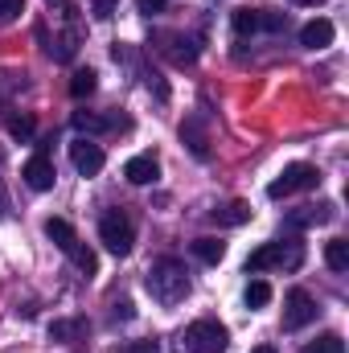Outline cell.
<instances>
[{"label": "cell", "mask_w": 349, "mask_h": 353, "mask_svg": "<svg viewBox=\"0 0 349 353\" xmlns=\"http://www.w3.org/2000/svg\"><path fill=\"white\" fill-rule=\"evenodd\" d=\"M226 345H230V333L218 321H193L177 337V353H226Z\"/></svg>", "instance_id": "obj_3"}, {"label": "cell", "mask_w": 349, "mask_h": 353, "mask_svg": "<svg viewBox=\"0 0 349 353\" xmlns=\"http://www.w3.org/2000/svg\"><path fill=\"white\" fill-rule=\"evenodd\" d=\"M193 255L201 259V263H222V255H226V243H218V239H197L193 243Z\"/></svg>", "instance_id": "obj_17"}, {"label": "cell", "mask_w": 349, "mask_h": 353, "mask_svg": "<svg viewBox=\"0 0 349 353\" xmlns=\"http://www.w3.org/2000/svg\"><path fill=\"white\" fill-rule=\"evenodd\" d=\"M165 4H169V0H136V8H140L144 17H161V12H165Z\"/></svg>", "instance_id": "obj_28"}, {"label": "cell", "mask_w": 349, "mask_h": 353, "mask_svg": "<svg viewBox=\"0 0 349 353\" xmlns=\"http://www.w3.org/2000/svg\"><path fill=\"white\" fill-rule=\"evenodd\" d=\"M292 4H304V0H292Z\"/></svg>", "instance_id": "obj_32"}, {"label": "cell", "mask_w": 349, "mask_h": 353, "mask_svg": "<svg viewBox=\"0 0 349 353\" xmlns=\"http://www.w3.org/2000/svg\"><path fill=\"white\" fill-rule=\"evenodd\" d=\"M8 214V193H4V181H0V218Z\"/></svg>", "instance_id": "obj_30"}, {"label": "cell", "mask_w": 349, "mask_h": 353, "mask_svg": "<svg viewBox=\"0 0 349 353\" xmlns=\"http://www.w3.org/2000/svg\"><path fill=\"white\" fill-rule=\"evenodd\" d=\"M300 263H304V243L279 239V243H263L259 251H251L247 271H300Z\"/></svg>", "instance_id": "obj_2"}, {"label": "cell", "mask_w": 349, "mask_h": 353, "mask_svg": "<svg viewBox=\"0 0 349 353\" xmlns=\"http://www.w3.org/2000/svg\"><path fill=\"white\" fill-rule=\"evenodd\" d=\"M87 333H90V325L83 316H70V321H54V325H50V337H54V341H66V345L87 341Z\"/></svg>", "instance_id": "obj_14"}, {"label": "cell", "mask_w": 349, "mask_h": 353, "mask_svg": "<svg viewBox=\"0 0 349 353\" xmlns=\"http://www.w3.org/2000/svg\"><path fill=\"white\" fill-rule=\"evenodd\" d=\"M123 176H128L132 185H152V181L161 176V161H157V152H140V157H132V161L123 165Z\"/></svg>", "instance_id": "obj_11"}, {"label": "cell", "mask_w": 349, "mask_h": 353, "mask_svg": "<svg viewBox=\"0 0 349 353\" xmlns=\"http://www.w3.org/2000/svg\"><path fill=\"white\" fill-rule=\"evenodd\" d=\"M94 87H99V74H94V70H79V74L70 79V94H74V99L94 94Z\"/></svg>", "instance_id": "obj_22"}, {"label": "cell", "mask_w": 349, "mask_h": 353, "mask_svg": "<svg viewBox=\"0 0 349 353\" xmlns=\"http://www.w3.org/2000/svg\"><path fill=\"white\" fill-rule=\"evenodd\" d=\"M103 161H107V157H103V148H99L90 136H79V140L70 144V165H74L83 176H94L99 169H103Z\"/></svg>", "instance_id": "obj_9"}, {"label": "cell", "mask_w": 349, "mask_h": 353, "mask_svg": "<svg viewBox=\"0 0 349 353\" xmlns=\"http://www.w3.org/2000/svg\"><path fill=\"white\" fill-rule=\"evenodd\" d=\"M46 239H50L58 251H70V247L79 243V234H74V226H70L66 218H50V222H46Z\"/></svg>", "instance_id": "obj_16"}, {"label": "cell", "mask_w": 349, "mask_h": 353, "mask_svg": "<svg viewBox=\"0 0 349 353\" xmlns=\"http://www.w3.org/2000/svg\"><path fill=\"white\" fill-rule=\"evenodd\" d=\"M321 185V169H312V165H288L283 173L275 176L271 185H267V197H292V193H304V189H317Z\"/></svg>", "instance_id": "obj_5"}, {"label": "cell", "mask_w": 349, "mask_h": 353, "mask_svg": "<svg viewBox=\"0 0 349 353\" xmlns=\"http://www.w3.org/2000/svg\"><path fill=\"white\" fill-rule=\"evenodd\" d=\"M251 353H275V350H271V345H259V350H251Z\"/></svg>", "instance_id": "obj_31"}, {"label": "cell", "mask_w": 349, "mask_h": 353, "mask_svg": "<svg viewBox=\"0 0 349 353\" xmlns=\"http://www.w3.org/2000/svg\"><path fill=\"white\" fill-rule=\"evenodd\" d=\"M119 316H123V321H132V304H128V300H123V304H115V321H119Z\"/></svg>", "instance_id": "obj_29"}, {"label": "cell", "mask_w": 349, "mask_h": 353, "mask_svg": "<svg viewBox=\"0 0 349 353\" xmlns=\"http://www.w3.org/2000/svg\"><path fill=\"white\" fill-rule=\"evenodd\" d=\"M25 12V0H0V21H17Z\"/></svg>", "instance_id": "obj_26"}, {"label": "cell", "mask_w": 349, "mask_h": 353, "mask_svg": "<svg viewBox=\"0 0 349 353\" xmlns=\"http://www.w3.org/2000/svg\"><path fill=\"white\" fill-rule=\"evenodd\" d=\"M144 288L152 292L157 304L173 308V304H181L189 296V271H185L181 259H157L148 267V275H144Z\"/></svg>", "instance_id": "obj_1"}, {"label": "cell", "mask_w": 349, "mask_h": 353, "mask_svg": "<svg viewBox=\"0 0 349 353\" xmlns=\"http://www.w3.org/2000/svg\"><path fill=\"white\" fill-rule=\"evenodd\" d=\"M99 243L111 251V255H132V247H136V226H132V218L123 214V210H107L103 218H99Z\"/></svg>", "instance_id": "obj_4"}, {"label": "cell", "mask_w": 349, "mask_h": 353, "mask_svg": "<svg viewBox=\"0 0 349 353\" xmlns=\"http://www.w3.org/2000/svg\"><path fill=\"white\" fill-rule=\"evenodd\" d=\"M25 185L29 189H37V193H46V189H54V165H50V157L46 152H37V157H29L25 161Z\"/></svg>", "instance_id": "obj_10"}, {"label": "cell", "mask_w": 349, "mask_h": 353, "mask_svg": "<svg viewBox=\"0 0 349 353\" xmlns=\"http://www.w3.org/2000/svg\"><path fill=\"white\" fill-rule=\"evenodd\" d=\"M317 300L304 292V288H292L288 292V300H283V329L288 333H296V329H304V325H312L317 321Z\"/></svg>", "instance_id": "obj_7"}, {"label": "cell", "mask_w": 349, "mask_h": 353, "mask_svg": "<svg viewBox=\"0 0 349 353\" xmlns=\"http://www.w3.org/2000/svg\"><path fill=\"white\" fill-rule=\"evenodd\" d=\"M123 353H161V341L157 337H144V341H132Z\"/></svg>", "instance_id": "obj_27"}, {"label": "cell", "mask_w": 349, "mask_h": 353, "mask_svg": "<svg viewBox=\"0 0 349 353\" xmlns=\"http://www.w3.org/2000/svg\"><path fill=\"white\" fill-rule=\"evenodd\" d=\"M181 140L189 144V152H193V157H201V161L210 157V136H206L201 119H185V123H181Z\"/></svg>", "instance_id": "obj_15"}, {"label": "cell", "mask_w": 349, "mask_h": 353, "mask_svg": "<svg viewBox=\"0 0 349 353\" xmlns=\"http://www.w3.org/2000/svg\"><path fill=\"white\" fill-rule=\"evenodd\" d=\"M300 46H304V50H325V46H333V21H325V17L308 21V25L300 29Z\"/></svg>", "instance_id": "obj_13"}, {"label": "cell", "mask_w": 349, "mask_h": 353, "mask_svg": "<svg viewBox=\"0 0 349 353\" xmlns=\"http://www.w3.org/2000/svg\"><path fill=\"white\" fill-rule=\"evenodd\" d=\"M210 218H214V222H222V226H243V222L251 218V205L235 201V205H226V210H214Z\"/></svg>", "instance_id": "obj_19"}, {"label": "cell", "mask_w": 349, "mask_h": 353, "mask_svg": "<svg viewBox=\"0 0 349 353\" xmlns=\"http://www.w3.org/2000/svg\"><path fill=\"white\" fill-rule=\"evenodd\" d=\"M325 263L333 267V271H349V243H346V239L325 243Z\"/></svg>", "instance_id": "obj_18"}, {"label": "cell", "mask_w": 349, "mask_h": 353, "mask_svg": "<svg viewBox=\"0 0 349 353\" xmlns=\"http://www.w3.org/2000/svg\"><path fill=\"white\" fill-rule=\"evenodd\" d=\"M115 8H119V0H90V12H94L99 21H111Z\"/></svg>", "instance_id": "obj_25"}, {"label": "cell", "mask_w": 349, "mask_h": 353, "mask_svg": "<svg viewBox=\"0 0 349 353\" xmlns=\"http://www.w3.org/2000/svg\"><path fill=\"white\" fill-rule=\"evenodd\" d=\"M66 255L74 259V267H79V271H83L87 279H90V275H94V271H99V259H94V251H90L87 243H74V247H70Z\"/></svg>", "instance_id": "obj_20"}, {"label": "cell", "mask_w": 349, "mask_h": 353, "mask_svg": "<svg viewBox=\"0 0 349 353\" xmlns=\"http://www.w3.org/2000/svg\"><path fill=\"white\" fill-rule=\"evenodd\" d=\"M0 161H4V152H0Z\"/></svg>", "instance_id": "obj_33"}, {"label": "cell", "mask_w": 349, "mask_h": 353, "mask_svg": "<svg viewBox=\"0 0 349 353\" xmlns=\"http://www.w3.org/2000/svg\"><path fill=\"white\" fill-rule=\"evenodd\" d=\"M337 218V205L333 201H317V205H300V210H288V226L292 230H312V226H325Z\"/></svg>", "instance_id": "obj_8"}, {"label": "cell", "mask_w": 349, "mask_h": 353, "mask_svg": "<svg viewBox=\"0 0 349 353\" xmlns=\"http://www.w3.org/2000/svg\"><path fill=\"white\" fill-rule=\"evenodd\" d=\"M230 25H235V33L239 37H247V33H279L283 25H288V12H267V8H239L235 17H230Z\"/></svg>", "instance_id": "obj_6"}, {"label": "cell", "mask_w": 349, "mask_h": 353, "mask_svg": "<svg viewBox=\"0 0 349 353\" xmlns=\"http://www.w3.org/2000/svg\"><path fill=\"white\" fill-rule=\"evenodd\" d=\"M8 132H12L17 140H29V136H33V115H12V119H8Z\"/></svg>", "instance_id": "obj_24"}, {"label": "cell", "mask_w": 349, "mask_h": 353, "mask_svg": "<svg viewBox=\"0 0 349 353\" xmlns=\"http://www.w3.org/2000/svg\"><path fill=\"white\" fill-rule=\"evenodd\" d=\"M243 300H247V308H267V300H271V283H267V279H251L247 292H243Z\"/></svg>", "instance_id": "obj_21"}, {"label": "cell", "mask_w": 349, "mask_h": 353, "mask_svg": "<svg viewBox=\"0 0 349 353\" xmlns=\"http://www.w3.org/2000/svg\"><path fill=\"white\" fill-rule=\"evenodd\" d=\"M79 132H87V136H103V132H115V128H128V119H115V115H94V111H74V119H70Z\"/></svg>", "instance_id": "obj_12"}, {"label": "cell", "mask_w": 349, "mask_h": 353, "mask_svg": "<svg viewBox=\"0 0 349 353\" xmlns=\"http://www.w3.org/2000/svg\"><path fill=\"white\" fill-rule=\"evenodd\" d=\"M304 353H346V341L337 337V333H325V337H317V341H308Z\"/></svg>", "instance_id": "obj_23"}]
</instances>
